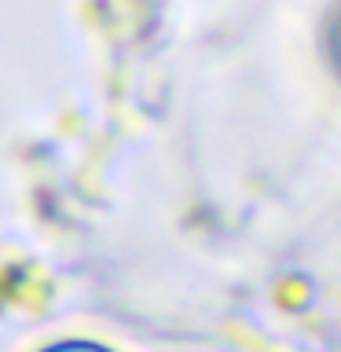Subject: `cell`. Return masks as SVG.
I'll list each match as a JSON object with an SVG mask.
<instances>
[{"label": "cell", "mask_w": 341, "mask_h": 352, "mask_svg": "<svg viewBox=\"0 0 341 352\" xmlns=\"http://www.w3.org/2000/svg\"><path fill=\"white\" fill-rule=\"evenodd\" d=\"M41 352H110V349L96 345V341H59V345H48Z\"/></svg>", "instance_id": "cell-1"}]
</instances>
